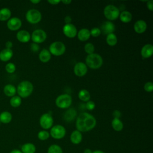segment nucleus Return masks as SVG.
<instances>
[{"instance_id":"obj_1","label":"nucleus","mask_w":153,"mask_h":153,"mask_svg":"<svg viewBox=\"0 0 153 153\" xmlns=\"http://www.w3.org/2000/svg\"><path fill=\"white\" fill-rule=\"evenodd\" d=\"M96 125V120L91 114L87 112L80 114L76 121V128L80 132H86L92 130Z\"/></svg>"},{"instance_id":"obj_2","label":"nucleus","mask_w":153,"mask_h":153,"mask_svg":"<svg viewBox=\"0 0 153 153\" xmlns=\"http://www.w3.org/2000/svg\"><path fill=\"white\" fill-rule=\"evenodd\" d=\"M85 65L93 69L100 68L103 64L102 57L98 54L93 53L87 55L85 58Z\"/></svg>"},{"instance_id":"obj_3","label":"nucleus","mask_w":153,"mask_h":153,"mask_svg":"<svg viewBox=\"0 0 153 153\" xmlns=\"http://www.w3.org/2000/svg\"><path fill=\"white\" fill-rule=\"evenodd\" d=\"M16 90L20 97L26 98L32 94L33 86L30 81H23L18 85Z\"/></svg>"},{"instance_id":"obj_4","label":"nucleus","mask_w":153,"mask_h":153,"mask_svg":"<svg viewBox=\"0 0 153 153\" xmlns=\"http://www.w3.org/2000/svg\"><path fill=\"white\" fill-rule=\"evenodd\" d=\"M105 17L109 21L116 20L120 16V10L114 5H108L103 10Z\"/></svg>"},{"instance_id":"obj_5","label":"nucleus","mask_w":153,"mask_h":153,"mask_svg":"<svg viewBox=\"0 0 153 153\" xmlns=\"http://www.w3.org/2000/svg\"><path fill=\"white\" fill-rule=\"evenodd\" d=\"M72 97L68 94H63L59 95L55 100L56 105L61 109L68 108L72 104Z\"/></svg>"},{"instance_id":"obj_6","label":"nucleus","mask_w":153,"mask_h":153,"mask_svg":"<svg viewBox=\"0 0 153 153\" xmlns=\"http://www.w3.org/2000/svg\"><path fill=\"white\" fill-rule=\"evenodd\" d=\"M48 51L51 54L59 56L64 54L66 51V47L63 42L61 41H55L50 44Z\"/></svg>"},{"instance_id":"obj_7","label":"nucleus","mask_w":153,"mask_h":153,"mask_svg":"<svg viewBox=\"0 0 153 153\" xmlns=\"http://www.w3.org/2000/svg\"><path fill=\"white\" fill-rule=\"evenodd\" d=\"M26 19L28 22L32 24L39 23L42 19L41 13L36 9H30L26 14Z\"/></svg>"},{"instance_id":"obj_8","label":"nucleus","mask_w":153,"mask_h":153,"mask_svg":"<svg viewBox=\"0 0 153 153\" xmlns=\"http://www.w3.org/2000/svg\"><path fill=\"white\" fill-rule=\"evenodd\" d=\"M50 134L54 139H60L65 136L66 129L61 125H56L51 127Z\"/></svg>"},{"instance_id":"obj_9","label":"nucleus","mask_w":153,"mask_h":153,"mask_svg":"<svg viewBox=\"0 0 153 153\" xmlns=\"http://www.w3.org/2000/svg\"><path fill=\"white\" fill-rule=\"evenodd\" d=\"M39 124L41 127L44 129L50 128L53 124V118L49 113L43 114L39 119Z\"/></svg>"},{"instance_id":"obj_10","label":"nucleus","mask_w":153,"mask_h":153,"mask_svg":"<svg viewBox=\"0 0 153 153\" xmlns=\"http://www.w3.org/2000/svg\"><path fill=\"white\" fill-rule=\"evenodd\" d=\"M47 38V33L42 29H36L35 30L31 35V39L33 42L39 44L43 42Z\"/></svg>"},{"instance_id":"obj_11","label":"nucleus","mask_w":153,"mask_h":153,"mask_svg":"<svg viewBox=\"0 0 153 153\" xmlns=\"http://www.w3.org/2000/svg\"><path fill=\"white\" fill-rule=\"evenodd\" d=\"M63 32L66 36L72 38L76 35L77 29L72 23L65 24L63 27Z\"/></svg>"},{"instance_id":"obj_12","label":"nucleus","mask_w":153,"mask_h":153,"mask_svg":"<svg viewBox=\"0 0 153 153\" xmlns=\"http://www.w3.org/2000/svg\"><path fill=\"white\" fill-rule=\"evenodd\" d=\"M74 72L75 74L78 76H84L87 72V66L85 63L79 62L76 63L74 68Z\"/></svg>"},{"instance_id":"obj_13","label":"nucleus","mask_w":153,"mask_h":153,"mask_svg":"<svg viewBox=\"0 0 153 153\" xmlns=\"http://www.w3.org/2000/svg\"><path fill=\"white\" fill-rule=\"evenodd\" d=\"M100 29L103 34L107 35L108 34L114 33L115 30V26L114 24L111 21H106L102 25L101 28Z\"/></svg>"},{"instance_id":"obj_14","label":"nucleus","mask_w":153,"mask_h":153,"mask_svg":"<svg viewBox=\"0 0 153 153\" xmlns=\"http://www.w3.org/2000/svg\"><path fill=\"white\" fill-rule=\"evenodd\" d=\"M22 26V21L18 17H12L7 22V27L11 30H17Z\"/></svg>"},{"instance_id":"obj_15","label":"nucleus","mask_w":153,"mask_h":153,"mask_svg":"<svg viewBox=\"0 0 153 153\" xmlns=\"http://www.w3.org/2000/svg\"><path fill=\"white\" fill-rule=\"evenodd\" d=\"M141 56L144 59L150 57L153 54V46L152 44H147L142 47L141 49Z\"/></svg>"},{"instance_id":"obj_16","label":"nucleus","mask_w":153,"mask_h":153,"mask_svg":"<svg viewBox=\"0 0 153 153\" xmlns=\"http://www.w3.org/2000/svg\"><path fill=\"white\" fill-rule=\"evenodd\" d=\"M134 30L137 33H143L147 27L146 23L143 20H139L134 24Z\"/></svg>"},{"instance_id":"obj_17","label":"nucleus","mask_w":153,"mask_h":153,"mask_svg":"<svg viewBox=\"0 0 153 153\" xmlns=\"http://www.w3.org/2000/svg\"><path fill=\"white\" fill-rule=\"evenodd\" d=\"M16 37L17 39L21 42H27L30 39V33L25 30L19 31L16 35Z\"/></svg>"},{"instance_id":"obj_18","label":"nucleus","mask_w":153,"mask_h":153,"mask_svg":"<svg viewBox=\"0 0 153 153\" xmlns=\"http://www.w3.org/2000/svg\"><path fill=\"white\" fill-rule=\"evenodd\" d=\"M82 139V136L80 131L76 130H74L71 134L70 140L74 144H79Z\"/></svg>"},{"instance_id":"obj_19","label":"nucleus","mask_w":153,"mask_h":153,"mask_svg":"<svg viewBox=\"0 0 153 153\" xmlns=\"http://www.w3.org/2000/svg\"><path fill=\"white\" fill-rule=\"evenodd\" d=\"M13 55V52L11 49L5 48L0 52V59L2 61L7 62L11 59Z\"/></svg>"},{"instance_id":"obj_20","label":"nucleus","mask_w":153,"mask_h":153,"mask_svg":"<svg viewBox=\"0 0 153 153\" xmlns=\"http://www.w3.org/2000/svg\"><path fill=\"white\" fill-rule=\"evenodd\" d=\"M78 38L81 41H85L90 37V30L86 28H82L77 33Z\"/></svg>"},{"instance_id":"obj_21","label":"nucleus","mask_w":153,"mask_h":153,"mask_svg":"<svg viewBox=\"0 0 153 153\" xmlns=\"http://www.w3.org/2000/svg\"><path fill=\"white\" fill-rule=\"evenodd\" d=\"M76 115V111L74 108L68 109L64 114V120L66 121L70 122L75 119Z\"/></svg>"},{"instance_id":"obj_22","label":"nucleus","mask_w":153,"mask_h":153,"mask_svg":"<svg viewBox=\"0 0 153 153\" xmlns=\"http://www.w3.org/2000/svg\"><path fill=\"white\" fill-rule=\"evenodd\" d=\"M51 57V54L50 51L47 49H43L39 54V59L41 62L43 63L48 62Z\"/></svg>"},{"instance_id":"obj_23","label":"nucleus","mask_w":153,"mask_h":153,"mask_svg":"<svg viewBox=\"0 0 153 153\" xmlns=\"http://www.w3.org/2000/svg\"><path fill=\"white\" fill-rule=\"evenodd\" d=\"M20 151L22 153H35L36 147L32 143H26L22 146Z\"/></svg>"},{"instance_id":"obj_24","label":"nucleus","mask_w":153,"mask_h":153,"mask_svg":"<svg viewBox=\"0 0 153 153\" xmlns=\"http://www.w3.org/2000/svg\"><path fill=\"white\" fill-rule=\"evenodd\" d=\"M16 88L12 84H7L4 88V92L7 96L13 97L16 93Z\"/></svg>"},{"instance_id":"obj_25","label":"nucleus","mask_w":153,"mask_h":153,"mask_svg":"<svg viewBox=\"0 0 153 153\" xmlns=\"http://www.w3.org/2000/svg\"><path fill=\"white\" fill-rule=\"evenodd\" d=\"M120 19L123 23H128L132 19V14L128 11H123L120 14Z\"/></svg>"},{"instance_id":"obj_26","label":"nucleus","mask_w":153,"mask_h":153,"mask_svg":"<svg viewBox=\"0 0 153 153\" xmlns=\"http://www.w3.org/2000/svg\"><path fill=\"white\" fill-rule=\"evenodd\" d=\"M12 120V115L7 111L2 112L0 114V121L4 124L9 123Z\"/></svg>"},{"instance_id":"obj_27","label":"nucleus","mask_w":153,"mask_h":153,"mask_svg":"<svg viewBox=\"0 0 153 153\" xmlns=\"http://www.w3.org/2000/svg\"><path fill=\"white\" fill-rule=\"evenodd\" d=\"M78 97L79 99L83 102H88L90 99V93L89 91L85 89L81 90L78 93Z\"/></svg>"},{"instance_id":"obj_28","label":"nucleus","mask_w":153,"mask_h":153,"mask_svg":"<svg viewBox=\"0 0 153 153\" xmlns=\"http://www.w3.org/2000/svg\"><path fill=\"white\" fill-rule=\"evenodd\" d=\"M111 124L114 130L117 131H120L123 128V123L120 118H114L112 121Z\"/></svg>"},{"instance_id":"obj_29","label":"nucleus","mask_w":153,"mask_h":153,"mask_svg":"<svg viewBox=\"0 0 153 153\" xmlns=\"http://www.w3.org/2000/svg\"><path fill=\"white\" fill-rule=\"evenodd\" d=\"M11 11L8 8H3L0 10V20L5 21L10 19Z\"/></svg>"},{"instance_id":"obj_30","label":"nucleus","mask_w":153,"mask_h":153,"mask_svg":"<svg viewBox=\"0 0 153 153\" xmlns=\"http://www.w3.org/2000/svg\"><path fill=\"white\" fill-rule=\"evenodd\" d=\"M106 43L110 46H114L117 43V38L115 33H112L107 35L106 38Z\"/></svg>"},{"instance_id":"obj_31","label":"nucleus","mask_w":153,"mask_h":153,"mask_svg":"<svg viewBox=\"0 0 153 153\" xmlns=\"http://www.w3.org/2000/svg\"><path fill=\"white\" fill-rule=\"evenodd\" d=\"M10 103L13 107H14V108L18 107L22 103L21 97L18 96H14L11 98Z\"/></svg>"},{"instance_id":"obj_32","label":"nucleus","mask_w":153,"mask_h":153,"mask_svg":"<svg viewBox=\"0 0 153 153\" xmlns=\"http://www.w3.org/2000/svg\"><path fill=\"white\" fill-rule=\"evenodd\" d=\"M47 153H63V151L60 146L54 144L49 146Z\"/></svg>"},{"instance_id":"obj_33","label":"nucleus","mask_w":153,"mask_h":153,"mask_svg":"<svg viewBox=\"0 0 153 153\" xmlns=\"http://www.w3.org/2000/svg\"><path fill=\"white\" fill-rule=\"evenodd\" d=\"M84 50L85 53L88 54V55L93 54L94 51V46L92 43L88 42L84 45Z\"/></svg>"},{"instance_id":"obj_34","label":"nucleus","mask_w":153,"mask_h":153,"mask_svg":"<svg viewBox=\"0 0 153 153\" xmlns=\"http://www.w3.org/2000/svg\"><path fill=\"white\" fill-rule=\"evenodd\" d=\"M50 137V133L46 130H41L38 133V137L41 140H45Z\"/></svg>"},{"instance_id":"obj_35","label":"nucleus","mask_w":153,"mask_h":153,"mask_svg":"<svg viewBox=\"0 0 153 153\" xmlns=\"http://www.w3.org/2000/svg\"><path fill=\"white\" fill-rule=\"evenodd\" d=\"M5 70L8 73H13L16 71V66L13 63H8L5 65Z\"/></svg>"},{"instance_id":"obj_36","label":"nucleus","mask_w":153,"mask_h":153,"mask_svg":"<svg viewBox=\"0 0 153 153\" xmlns=\"http://www.w3.org/2000/svg\"><path fill=\"white\" fill-rule=\"evenodd\" d=\"M90 35H91L92 36L97 37L100 35L101 31L100 28L99 27H93L91 29V30H90Z\"/></svg>"},{"instance_id":"obj_37","label":"nucleus","mask_w":153,"mask_h":153,"mask_svg":"<svg viewBox=\"0 0 153 153\" xmlns=\"http://www.w3.org/2000/svg\"><path fill=\"white\" fill-rule=\"evenodd\" d=\"M144 89L146 92H152L153 90V83L151 81L146 82L144 85Z\"/></svg>"},{"instance_id":"obj_38","label":"nucleus","mask_w":153,"mask_h":153,"mask_svg":"<svg viewBox=\"0 0 153 153\" xmlns=\"http://www.w3.org/2000/svg\"><path fill=\"white\" fill-rule=\"evenodd\" d=\"M85 107H86V108L88 110L92 111L95 108V103H94V102L93 101L88 100V102H87V103L85 104Z\"/></svg>"},{"instance_id":"obj_39","label":"nucleus","mask_w":153,"mask_h":153,"mask_svg":"<svg viewBox=\"0 0 153 153\" xmlns=\"http://www.w3.org/2000/svg\"><path fill=\"white\" fill-rule=\"evenodd\" d=\"M30 49L33 52H37L39 50V46L36 43H32L30 44Z\"/></svg>"},{"instance_id":"obj_40","label":"nucleus","mask_w":153,"mask_h":153,"mask_svg":"<svg viewBox=\"0 0 153 153\" xmlns=\"http://www.w3.org/2000/svg\"><path fill=\"white\" fill-rule=\"evenodd\" d=\"M146 7L150 11H153V1L149 0L146 1Z\"/></svg>"},{"instance_id":"obj_41","label":"nucleus","mask_w":153,"mask_h":153,"mask_svg":"<svg viewBox=\"0 0 153 153\" xmlns=\"http://www.w3.org/2000/svg\"><path fill=\"white\" fill-rule=\"evenodd\" d=\"M112 115L114 117V118H120V117H121V112L118 110H115L112 113Z\"/></svg>"},{"instance_id":"obj_42","label":"nucleus","mask_w":153,"mask_h":153,"mask_svg":"<svg viewBox=\"0 0 153 153\" xmlns=\"http://www.w3.org/2000/svg\"><path fill=\"white\" fill-rule=\"evenodd\" d=\"M61 2L60 0H48V2L51 5H57Z\"/></svg>"},{"instance_id":"obj_43","label":"nucleus","mask_w":153,"mask_h":153,"mask_svg":"<svg viewBox=\"0 0 153 153\" xmlns=\"http://www.w3.org/2000/svg\"><path fill=\"white\" fill-rule=\"evenodd\" d=\"M71 22H72V18L69 16H67L65 17V22L66 24H69V23H71Z\"/></svg>"},{"instance_id":"obj_44","label":"nucleus","mask_w":153,"mask_h":153,"mask_svg":"<svg viewBox=\"0 0 153 153\" xmlns=\"http://www.w3.org/2000/svg\"><path fill=\"white\" fill-rule=\"evenodd\" d=\"M5 47H6V48H10L11 49V48L13 47V42L11 41H7L6 43H5Z\"/></svg>"},{"instance_id":"obj_45","label":"nucleus","mask_w":153,"mask_h":153,"mask_svg":"<svg viewBox=\"0 0 153 153\" xmlns=\"http://www.w3.org/2000/svg\"><path fill=\"white\" fill-rule=\"evenodd\" d=\"M61 2L62 3H63L64 4H65V5H68L72 2V1H71V0H62V1H61Z\"/></svg>"},{"instance_id":"obj_46","label":"nucleus","mask_w":153,"mask_h":153,"mask_svg":"<svg viewBox=\"0 0 153 153\" xmlns=\"http://www.w3.org/2000/svg\"><path fill=\"white\" fill-rule=\"evenodd\" d=\"M10 153H22V151L20 150L16 149H13V150L11 151Z\"/></svg>"},{"instance_id":"obj_47","label":"nucleus","mask_w":153,"mask_h":153,"mask_svg":"<svg viewBox=\"0 0 153 153\" xmlns=\"http://www.w3.org/2000/svg\"><path fill=\"white\" fill-rule=\"evenodd\" d=\"M84 153H92V151H91V149H84Z\"/></svg>"},{"instance_id":"obj_48","label":"nucleus","mask_w":153,"mask_h":153,"mask_svg":"<svg viewBox=\"0 0 153 153\" xmlns=\"http://www.w3.org/2000/svg\"><path fill=\"white\" fill-rule=\"evenodd\" d=\"M30 2H32V3H33V4H38L39 2H41V1L40 0H31L30 1Z\"/></svg>"},{"instance_id":"obj_49","label":"nucleus","mask_w":153,"mask_h":153,"mask_svg":"<svg viewBox=\"0 0 153 153\" xmlns=\"http://www.w3.org/2000/svg\"><path fill=\"white\" fill-rule=\"evenodd\" d=\"M92 153H105V152L100 150H96V151L92 152Z\"/></svg>"},{"instance_id":"obj_50","label":"nucleus","mask_w":153,"mask_h":153,"mask_svg":"<svg viewBox=\"0 0 153 153\" xmlns=\"http://www.w3.org/2000/svg\"><path fill=\"white\" fill-rule=\"evenodd\" d=\"M0 123H1V121H0Z\"/></svg>"}]
</instances>
